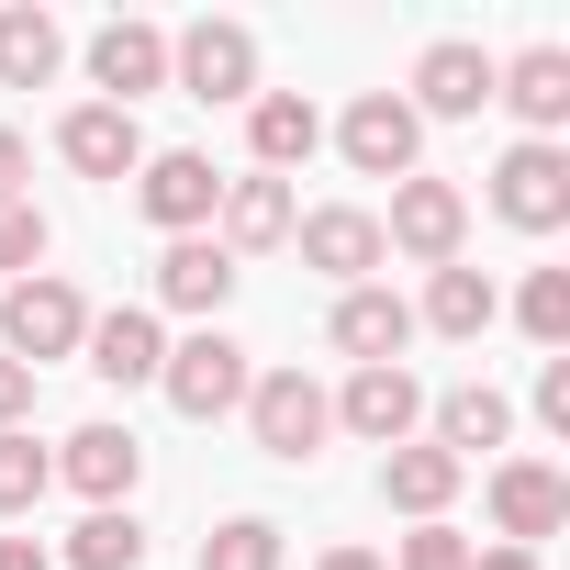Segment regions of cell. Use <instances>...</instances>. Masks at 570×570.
Segmentation results:
<instances>
[{
	"mask_svg": "<svg viewBox=\"0 0 570 570\" xmlns=\"http://www.w3.org/2000/svg\"><path fill=\"white\" fill-rule=\"evenodd\" d=\"M246 381H257V370H246V347H235L224 325H190V336L157 358V392H168L190 425H224V414L246 403Z\"/></svg>",
	"mask_w": 570,
	"mask_h": 570,
	"instance_id": "cell-4",
	"label": "cell"
},
{
	"mask_svg": "<svg viewBox=\"0 0 570 570\" xmlns=\"http://www.w3.org/2000/svg\"><path fill=\"white\" fill-rule=\"evenodd\" d=\"M235 414H246L257 459H279V470H303V459H325V436H336V403H325V381H314V370H257Z\"/></svg>",
	"mask_w": 570,
	"mask_h": 570,
	"instance_id": "cell-1",
	"label": "cell"
},
{
	"mask_svg": "<svg viewBox=\"0 0 570 570\" xmlns=\"http://www.w3.org/2000/svg\"><path fill=\"white\" fill-rule=\"evenodd\" d=\"M235 279H246V268H235L213 235H168V246H157V303H168V314H190V325H224Z\"/></svg>",
	"mask_w": 570,
	"mask_h": 570,
	"instance_id": "cell-15",
	"label": "cell"
},
{
	"mask_svg": "<svg viewBox=\"0 0 570 570\" xmlns=\"http://www.w3.org/2000/svg\"><path fill=\"white\" fill-rule=\"evenodd\" d=\"M403 101H414V124H425V112H436V124H470V112L492 101V57H481L470 35H436V46L414 57V90H403Z\"/></svg>",
	"mask_w": 570,
	"mask_h": 570,
	"instance_id": "cell-17",
	"label": "cell"
},
{
	"mask_svg": "<svg viewBox=\"0 0 570 570\" xmlns=\"http://www.w3.org/2000/svg\"><path fill=\"white\" fill-rule=\"evenodd\" d=\"M492 101L525 124V146H559V124H570V57H559V46L492 57Z\"/></svg>",
	"mask_w": 570,
	"mask_h": 570,
	"instance_id": "cell-13",
	"label": "cell"
},
{
	"mask_svg": "<svg viewBox=\"0 0 570 570\" xmlns=\"http://www.w3.org/2000/svg\"><path fill=\"white\" fill-rule=\"evenodd\" d=\"M0 570H57V548L46 537H0Z\"/></svg>",
	"mask_w": 570,
	"mask_h": 570,
	"instance_id": "cell-35",
	"label": "cell"
},
{
	"mask_svg": "<svg viewBox=\"0 0 570 570\" xmlns=\"http://www.w3.org/2000/svg\"><path fill=\"white\" fill-rule=\"evenodd\" d=\"M292 224H303V202H292V179H224V202H213V246L246 268V257H268V246H292Z\"/></svg>",
	"mask_w": 570,
	"mask_h": 570,
	"instance_id": "cell-12",
	"label": "cell"
},
{
	"mask_svg": "<svg viewBox=\"0 0 570 570\" xmlns=\"http://www.w3.org/2000/svg\"><path fill=\"white\" fill-rule=\"evenodd\" d=\"M459 481H470V470H459L436 436H414V448H392V459H381V503H392V514H414V525H448Z\"/></svg>",
	"mask_w": 570,
	"mask_h": 570,
	"instance_id": "cell-22",
	"label": "cell"
},
{
	"mask_svg": "<svg viewBox=\"0 0 570 570\" xmlns=\"http://www.w3.org/2000/svg\"><path fill=\"white\" fill-rule=\"evenodd\" d=\"M23 414H35V370H23V358H0V436H12Z\"/></svg>",
	"mask_w": 570,
	"mask_h": 570,
	"instance_id": "cell-34",
	"label": "cell"
},
{
	"mask_svg": "<svg viewBox=\"0 0 570 570\" xmlns=\"http://www.w3.org/2000/svg\"><path fill=\"white\" fill-rule=\"evenodd\" d=\"M79 336H90V303L68 292L57 268H35V279H12V292H0V358L57 370V358H79Z\"/></svg>",
	"mask_w": 570,
	"mask_h": 570,
	"instance_id": "cell-2",
	"label": "cell"
},
{
	"mask_svg": "<svg viewBox=\"0 0 570 570\" xmlns=\"http://www.w3.org/2000/svg\"><path fill=\"white\" fill-rule=\"evenodd\" d=\"M492 314H503V292L459 257V268H425V303H414V336H459V347H481L492 336Z\"/></svg>",
	"mask_w": 570,
	"mask_h": 570,
	"instance_id": "cell-23",
	"label": "cell"
},
{
	"mask_svg": "<svg viewBox=\"0 0 570 570\" xmlns=\"http://www.w3.org/2000/svg\"><path fill=\"white\" fill-rule=\"evenodd\" d=\"M292 246H303L314 279H336V292H358V279L392 257V246H381V213H358V202H314V213L292 224Z\"/></svg>",
	"mask_w": 570,
	"mask_h": 570,
	"instance_id": "cell-11",
	"label": "cell"
},
{
	"mask_svg": "<svg viewBox=\"0 0 570 570\" xmlns=\"http://www.w3.org/2000/svg\"><path fill=\"white\" fill-rule=\"evenodd\" d=\"M470 570H548L537 548H470Z\"/></svg>",
	"mask_w": 570,
	"mask_h": 570,
	"instance_id": "cell-36",
	"label": "cell"
},
{
	"mask_svg": "<svg viewBox=\"0 0 570 570\" xmlns=\"http://www.w3.org/2000/svg\"><path fill=\"white\" fill-rule=\"evenodd\" d=\"M57 157H68L79 179H135V168H146V124L112 112V101H79V112L57 124Z\"/></svg>",
	"mask_w": 570,
	"mask_h": 570,
	"instance_id": "cell-20",
	"label": "cell"
},
{
	"mask_svg": "<svg viewBox=\"0 0 570 570\" xmlns=\"http://www.w3.org/2000/svg\"><path fill=\"white\" fill-rule=\"evenodd\" d=\"M57 68H68V23L12 0V12H0V90H46Z\"/></svg>",
	"mask_w": 570,
	"mask_h": 570,
	"instance_id": "cell-24",
	"label": "cell"
},
{
	"mask_svg": "<svg viewBox=\"0 0 570 570\" xmlns=\"http://www.w3.org/2000/svg\"><path fill=\"white\" fill-rule=\"evenodd\" d=\"M57 492V448H35V425H12L0 436V514H35Z\"/></svg>",
	"mask_w": 570,
	"mask_h": 570,
	"instance_id": "cell-27",
	"label": "cell"
},
{
	"mask_svg": "<svg viewBox=\"0 0 570 570\" xmlns=\"http://www.w3.org/2000/svg\"><path fill=\"white\" fill-rule=\"evenodd\" d=\"M314 146H325V112H314L303 90H257V101H246V157H257V179L314 168Z\"/></svg>",
	"mask_w": 570,
	"mask_h": 570,
	"instance_id": "cell-19",
	"label": "cell"
},
{
	"mask_svg": "<svg viewBox=\"0 0 570 570\" xmlns=\"http://www.w3.org/2000/svg\"><path fill=\"white\" fill-rule=\"evenodd\" d=\"M68 570H146V525H135V503L79 514V525H68Z\"/></svg>",
	"mask_w": 570,
	"mask_h": 570,
	"instance_id": "cell-26",
	"label": "cell"
},
{
	"mask_svg": "<svg viewBox=\"0 0 570 570\" xmlns=\"http://www.w3.org/2000/svg\"><path fill=\"white\" fill-rule=\"evenodd\" d=\"M79 358H90L112 392H146V381H157V358H168V336H157V314H146V303H112V314H90Z\"/></svg>",
	"mask_w": 570,
	"mask_h": 570,
	"instance_id": "cell-21",
	"label": "cell"
},
{
	"mask_svg": "<svg viewBox=\"0 0 570 570\" xmlns=\"http://www.w3.org/2000/svg\"><path fill=\"white\" fill-rule=\"evenodd\" d=\"M90 90H101L112 112H135L146 90H168V35H157V23H101V35H90Z\"/></svg>",
	"mask_w": 570,
	"mask_h": 570,
	"instance_id": "cell-18",
	"label": "cell"
},
{
	"mask_svg": "<svg viewBox=\"0 0 570 570\" xmlns=\"http://www.w3.org/2000/svg\"><path fill=\"white\" fill-rule=\"evenodd\" d=\"M314 570H392V559H381V548H325Z\"/></svg>",
	"mask_w": 570,
	"mask_h": 570,
	"instance_id": "cell-37",
	"label": "cell"
},
{
	"mask_svg": "<svg viewBox=\"0 0 570 570\" xmlns=\"http://www.w3.org/2000/svg\"><path fill=\"white\" fill-rule=\"evenodd\" d=\"M336 157H347L358 179H414V157H425L414 101H403V90H358V101L336 112Z\"/></svg>",
	"mask_w": 570,
	"mask_h": 570,
	"instance_id": "cell-8",
	"label": "cell"
},
{
	"mask_svg": "<svg viewBox=\"0 0 570 570\" xmlns=\"http://www.w3.org/2000/svg\"><path fill=\"white\" fill-rule=\"evenodd\" d=\"M381 246L392 257H414V268H459V246H470V190L459 179H392V213H381Z\"/></svg>",
	"mask_w": 570,
	"mask_h": 570,
	"instance_id": "cell-3",
	"label": "cell"
},
{
	"mask_svg": "<svg viewBox=\"0 0 570 570\" xmlns=\"http://www.w3.org/2000/svg\"><path fill=\"white\" fill-rule=\"evenodd\" d=\"M336 358H358V370H403V347H414V303L403 292H381V279H358V292H336Z\"/></svg>",
	"mask_w": 570,
	"mask_h": 570,
	"instance_id": "cell-16",
	"label": "cell"
},
{
	"mask_svg": "<svg viewBox=\"0 0 570 570\" xmlns=\"http://www.w3.org/2000/svg\"><path fill=\"white\" fill-rule=\"evenodd\" d=\"M57 481H68L90 514H101V503H135V481H146V448H135V425H112V414H101V425H79V436L57 448Z\"/></svg>",
	"mask_w": 570,
	"mask_h": 570,
	"instance_id": "cell-14",
	"label": "cell"
},
{
	"mask_svg": "<svg viewBox=\"0 0 570 570\" xmlns=\"http://www.w3.org/2000/svg\"><path fill=\"white\" fill-rule=\"evenodd\" d=\"M336 403V425L358 436V448H414V425H425V381L414 370H347V392H325Z\"/></svg>",
	"mask_w": 570,
	"mask_h": 570,
	"instance_id": "cell-10",
	"label": "cell"
},
{
	"mask_svg": "<svg viewBox=\"0 0 570 570\" xmlns=\"http://www.w3.org/2000/svg\"><path fill=\"white\" fill-rule=\"evenodd\" d=\"M492 548H548L570 525V470L559 459H492Z\"/></svg>",
	"mask_w": 570,
	"mask_h": 570,
	"instance_id": "cell-6",
	"label": "cell"
},
{
	"mask_svg": "<svg viewBox=\"0 0 570 570\" xmlns=\"http://www.w3.org/2000/svg\"><path fill=\"white\" fill-rule=\"evenodd\" d=\"M46 246H57V224H46L35 202H0V292H12V279H35Z\"/></svg>",
	"mask_w": 570,
	"mask_h": 570,
	"instance_id": "cell-30",
	"label": "cell"
},
{
	"mask_svg": "<svg viewBox=\"0 0 570 570\" xmlns=\"http://www.w3.org/2000/svg\"><path fill=\"white\" fill-rule=\"evenodd\" d=\"M202 570H279V525L268 514H224L202 537Z\"/></svg>",
	"mask_w": 570,
	"mask_h": 570,
	"instance_id": "cell-29",
	"label": "cell"
},
{
	"mask_svg": "<svg viewBox=\"0 0 570 570\" xmlns=\"http://www.w3.org/2000/svg\"><path fill=\"white\" fill-rule=\"evenodd\" d=\"M425 414H436V448H448L459 470H470V448H503V436H514V403H503L492 381H459V392H436Z\"/></svg>",
	"mask_w": 570,
	"mask_h": 570,
	"instance_id": "cell-25",
	"label": "cell"
},
{
	"mask_svg": "<svg viewBox=\"0 0 570 570\" xmlns=\"http://www.w3.org/2000/svg\"><path fill=\"white\" fill-rule=\"evenodd\" d=\"M213 202H224V168H213L202 146H146L135 213H146L157 235H213Z\"/></svg>",
	"mask_w": 570,
	"mask_h": 570,
	"instance_id": "cell-5",
	"label": "cell"
},
{
	"mask_svg": "<svg viewBox=\"0 0 570 570\" xmlns=\"http://www.w3.org/2000/svg\"><path fill=\"white\" fill-rule=\"evenodd\" d=\"M537 425H548V436H570V358H548V370H537Z\"/></svg>",
	"mask_w": 570,
	"mask_h": 570,
	"instance_id": "cell-32",
	"label": "cell"
},
{
	"mask_svg": "<svg viewBox=\"0 0 570 570\" xmlns=\"http://www.w3.org/2000/svg\"><path fill=\"white\" fill-rule=\"evenodd\" d=\"M0 202H35V146L0 124Z\"/></svg>",
	"mask_w": 570,
	"mask_h": 570,
	"instance_id": "cell-33",
	"label": "cell"
},
{
	"mask_svg": "<svg viewBox=\"0 0 570 570\" xmlns=\"http://www.w3.org/2000/svg\"><path fill=\"white\" fill-rule=\"evenodd\" d=\"M392 570H470V537H459V525H414V537L392 548Z\"/></svg>",
	"mask_w": 570,
	"mask_h": 570,
	"instance_id": "cell-31",
	"label": "cell"
},
{
	"mask_svg": "<svg viewBox=\"0 0 570 570\" xmlns=\"http://www.w3.org/2000/svg\"><path fill=\"white\" fill-rule=\"evenodd\" d=\"M168 90H190V101H257V35L202 12L190 35H168Z\"/></svg>",
	"mask_w": 570,
	"mask_h": 570,
	"instance_id": "cell-7",
	"label": "cell"
},
{
	"mask_svg": "<svg viewBox=\"0 0 570 570\" xmlns=\"http://www.w3.org/2000/svg\"><path fill=\"white\" fill-rule=\"evenodd\" d=\"M492 213H503L514 235H559V224H570V146H503Z\"/></svg>",
	"mask_w": 570,
	"mask_h": 570,
	"instance_id": "cell-9",
	"label": "cell"
},
{
	"mask_svg": "<svg viewBox=\"0 0 570 570\" xmlns=\"http://www.w3.org/2000/svg\"><path fill=\"white\" fill-rule=\"evenodd\" d=\"M514 325H525L548 358H570V268H525V292H514Z\"/></svg>",
	"mask_w": 570,
	"mask_h": 570,
	"instance_id": "cell-28",
	"label": "cell"
}]
</instances>
